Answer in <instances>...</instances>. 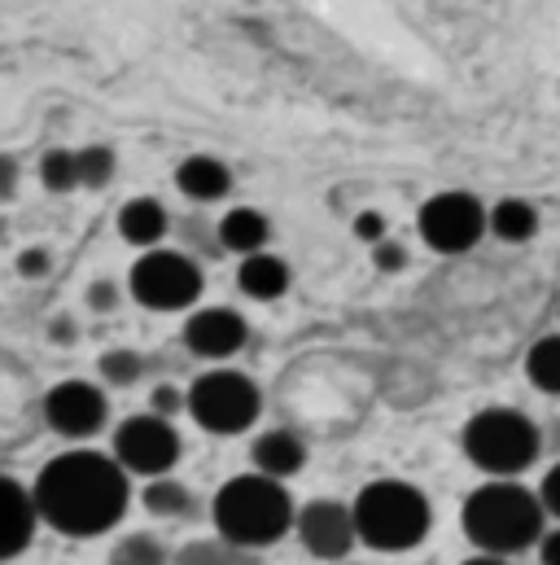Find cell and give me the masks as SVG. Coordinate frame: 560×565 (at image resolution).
<instances>
[{
  "mask_svg": "<svg viewBox=\"0 0 560 565\" xmlns=\"http://www.w3.org/2000/svg\"><path fill=\"white\" fill-rule=\"evenodd\" d=\"M486 228H491L499 242L521 246V242H530V237L539 233V211H535L526 198H504V202H495V206L486 211Z\"/></svg>",
  "mask_w": 560,
  "mask_h": 565,
  "instance_id": "obj_19",
  "label": "cell"
},
{
  "mask_svg": "<svg viewBox=\"0 0 560 565\" xmlns=\"http://www.w3.org/2000/svg\"><path fill=\"white\" fill-rule=\"evenodd\" d=\"M250 460H255V473L284 482L289 473H298V469L306 465V443H302L293 429H268V434L255 438Z\"/></svg>",
  "mask_w": 560,
  "mask_h": 565,
  "instance_id": "obj_14",
  "label": "cell"
},
{
  "mask_svg": "<svg viewBox=\"0 0 560 565\" xmlns=\"http://www.w3.org/2000/svg\"><path fill=\"white\" fill-rule=\"evenodd\" d=\"M373 264H377L381 273H403V268H408V250H403L399 242H377V246H373Z\"/></svg>",
  "mask_w": 560,
  "mask_h": 565,
  "instance_id": "obj_28",
  "label": "cell"
},
{
  "mask_svg": "<svg viewBox=\"0 0 560 565\" xmlns=\"http://www.w3.org/2000/svg\"><path fill=\"white\" fill-rule=\"evenodd\" d=\"M539 504H543V513L548 518H557L560 522V460L543 473V487H539Z\"/></svg>",
  "mask_w": 560,
  "mask_h": 565,
  "instance_id": "obj_30",
  "label": "cell"
},
{
  "mask_svg": "<svg viewBox=\"0 0 560 565\" xmlns=\"http://www.w3.org/2000/svg\"><path fill=\"white\" fill-rule=\"evenodd\" d=\"M543 451V434L517 408H482L464 425V456L491 478H517Z\"/></svg>",
  "mask_w": 560,
  "mask_h": 565,
  "instance_id": "obj_5",
  "label": "cell"
},
{
  "mask_svg": "<svg viewBox=\"0 0 560 565\" xmlns=\"http://www.w3.org/2000/svg\"><path fill=\"white\" fill-rule=\"evenodd\" d=\"M175 565H246V557H241V548H233L228 540L215 535V540H193V544H184Z\"/></svg>",
  "mask_w": 560,
  "mask_h": 565,
  "instance_id": "obj_23",
  "label": "cell"
},
{
  "mask_svg": "<svg viewBox=\"0 0 560 565\" xmlns=\"http://www.w3.org/2000/svg\"><path fill=\"white\" fill-rule=\"evenodd\" d=\"M110 565H166V553H162V544L153 540V535H128V540H119L115 548H110Z\"/></svg>",
  "mask_w": 560,
  "mask_h": 565,
  "instance_id": "obj_25",
  "label": "cell"
},
{
  "mask_svg": "<svg viewBox=\"0 0 560 565\" xmlns=\"http://www.w3.org/2000/svg\"><path fill=\"white\" fill-rule=\"evenodd\" d=\"M115 460L119 469L132 478V473H144V478H162L175 469L180 460V434L175 425L144 413V417H128V422L115 429Z\"/></svg>",
  "mask_w": 560,
  "mask_h": 565,
  "instance_id": "obj_9",
  "label": "cell"
},
{
  "mask_svg": "<svg viewBox=\"0 0 560 565\" xmlns=\"http://www.w3.org/2000/svg\"><path fill=\"white\" fill-rule=\"evenodd\" d=\"M140 504L153 513V518H189L193 513V495L180 478L162 473V478H149L144 491H140Z\"/></svg>",
  "mask_w": 560,
  "mask_h": 565,
  "instance_id": "obj_20",
  "label": "cell"
},
{
  "mask_svg": "<svg viewBox=\"0 0 560 565\" xmlns=\"http://www.w3.org/2000/svg\"><path fill=\"white\" fill-rule=\"evenodd\" d=\"M128 289L149 311H184L202 298V268L180 250H144L132 264Z\"/></svg>",
  "mask_w": 560,
  "mask_h": 565,
  "instance_id": "obj_7",
  "label": "cell"
},
{
  "mask_svg": "<svg viewBox=\"0 0 560 565\" xmlns=\"http://www.w3.org/2000/svg\"><path fill=\"white\" fill-rule=\"evenodd\" d=\"M13 184H18V162L0 153V198H13Z\"/></svg>",
  "mask_w": 560,
  "mask_h": 565,
  "instance_id": "obj_33",
  "label": "cell"
},
{
  "mask_svg": "<svg viewBox=\"0 0 560 565\" xmlns=\"http://www.w3.org/2000/svg\"><path fill=\"white\" fill-rule=\"evenodd\" d=\"M526 377H530L535 391L560 395V333L539 338V342L526 351Z\"/></svg>",
  "mask_w": 560,
  "mask_h": 565,
  "instance_id": "obj_21",
  "label": "cell"
},
{
  "mask_svg": "<svg viewBox=\"0 0 560 565\" xmlns=\"http://www.w3.org/2000/svg\"><path fill=\"white\" fill-rule=\"evenodd\" d=\"M166 224H171V215L153 198H132L119 206V237L140 250H158V242L166 237Z\"/></svg>",
  "mask_w": 560,
  "mask_h": 565,
  "instance_id": "obj_16",
  "label": "cell"
},
{
  "mask_svg": "<svg viewBox=\"0 0 560 565\" xmlns=\"http://www.w3.org/2000/svg\"><path fill=\"white\" fill-rule=\"evenodd\" d=\"M293 531H298L302 548L315 562H346V553L359 544L351 504H342V500H311V504H302L293 513Z\"/></svg>",
  "mask_w": 560,
  "mask_h": 565,
  "instance_id": "obj_10",
  "label": "cell"
},
{
  "mask_svg": "<svg viewBox=\"0 0 560 565\" xmlns=\"http://www.w3.org/2000/svg\"><path fill=\"white\" fill-rule=\"evenodd\" d=\"M250 342V324L233 307H197L184 320V347L202 360H228Z\"/></svg>",
  "mask_w": 560,
  "mask_h": 565,
  "instance_id": "obj_12",
  "label": "cell"
},
{
  "mask_svg": "<svg viewBox=\"0 0 560 565\" xmlns=\"http://www.w3.org/2000/svg\"><path fill=\"white\" fill-rule=\"evenodd\" d=\"M293 495L284 491V482L263 478V473H241L228 478L215 491L211 518L219 540H228L233 548H268L293 531Z\"/></svg>",
  "mask_w": 560,
  "mask_h": 565,
  "instance_id": "obj_3",
  "label": "cell"
},
{
  "mask_svg": "<svg viewBox=\"0 0 560 565\" xmlns=\"http://www.w3.org/2000/svg\"><path fill=\"white\" fill-rule=\"evenodd\" d=\"M180 408H184V395H180L175 386H158V391L149 395V413H153V417H162V422H171Z\"/></svg>",
  "mask_w": 560,
  "mask_h": 565,
  "instance_id": "obj_29",
  "label": "cell"
},
{
  "mask_svg": "<svg viewBox=\"0 0 560 565\" xmlns=\"http://www.w3.org/2000/svg\"><path fill=\"white\" fill-rule=\"evenodd\" d=\"M75 171H79V184H88V189L110 184V175H115V149L110 145L75 149Z\"/></svg>",
  "mask_w": 560,
  "mask_h": 565,
  "instance_id": "obj_24",
  "label": "cell"
},
{
  "mask_svg": "<svg viewBox=\"0 0 560 565\" xmlns=\"http://www.w3.org/2000/svg\"><path fill=\"white\" fill-rule=\"evenodd\" d=\"M49 273V255L44 250H22L18 255V277H44Z\"/></svg>",
  "mask_w": 560,
  "mask_h": 565,
  "instance_id": "obj_32",
  "label": "cell"
},
{
  "mask_svg": "<svg viewBox=\"0 0 560 565\" xmlns=\"http://www.w3.org/2000/svg\"><path fill=\"white\" fill-rule=\"evenodd\" d=\"M115 302H119V289L110 281H97L88 289V307H93V311H115Z\"/></svg>",
  "mask_w": 560,
  "mask_h": 565,
  "instance_id": "obj_31",
  "label": "cell"
},
{
  "mask_svg": "<svg viewBox=\"0 0 560 565\" xmlns=\"http://www.w3.org/2000/svg\"><path fill=\"white\" fill-rule=\"evenodd\" d=\"M417 228L429 250H438V255H464L486 233V206L473 193H464V189H446V193H433L420 206Z\"/></svg>",
  "mask_w": 560,
  "mask_h": 565,
  "instance_id": "obj_8",
  "label": "cell"
},
{
  "mask_svg": "<svg viewBox=\"0 0 560 565\" xmlns=\"http://www.w3.org/2000/svg\"><path fill=\"white\" fill-rule=\"evenodd\" d=\"M140 373H144V360H140L137 351H106L101 355V377L110 382V386H132L140 382Z\"/></svg>",
  "mask_w": 560,
  "mask_h": 565,
  "instance_id": "obj_26",
  "label": "cell"
},
{
  "mask_svg": "<svg viewBox=\"0 0 560 565\" xmlns=\"http://www.w3.org/2000/svg\"><path fill=\"white\" fill-rule=\"evenodd\" d=\"M128 500H132V482L119 469V460L88 447L53 456L31 487L35 518L75 540L115 531L128 513Z\"/></svg>",
  "mask_w": 560,
  "mask_h": 565,
  "instance_id": "obj_1",
  "label": "cell"
},
{
  "mask_svg": "<svg viewBox=\"0 0 560 565\" xmlns=\"http://www.w3.org/2000/svg\"><path fill=\"white\" fill-rule=\"evenodd\" d=\"M175 184L193 202H219L233 189V171L219 158H211V153H193V158H184L175 167Z\"/></svg>",
  "mask_w": 560,
  "mask_h": 565,
  "instance_id": "obj_15",
  "label": "cell"
},
{
  "mask_svg": "<svg viewBox=\"0 0 560 565\" xmlns=\"http://www.w3.org/2000/svg\"><path fill=\"white\" fill-rule=\"evenodd\" d=\"M40 184L49 193H71L79 189V171H75V149H49L40 158Z\"/></svg>",
  "mask_w": 560,
  "mask_h": 565,
  "instance_id": "obj_22",
  "label": "cell"
},
{
  "mask_svg": "<svg viewBox=\"0 0 560 565\" xmlns=\"http://www.w3.org/2000/svg\"><path fill=\"white\" fill-rule=\"evenodd\" d=\"M337 565H346V562H337Z\"/></svg>",
  "mask_w": 560,
  "mask_h": 565,
  "instance_id": "obj_36",
  "label": "cell"
},
{
  "mask_svg": "<svg viewBox=\"0 0 560 565\" xmlns=\"http://www.w3.org/2000/svg\"><path fill=\"white\" fill-rule=\"evenodd\" d=\"M543 504L530 487H521L517 478H491L477 491L464 495L460 509V526L469 535V544H477V553L491 557H517L530 544L543 540Z\"/></svg>",
  "mask_w": 560,
  "mask_h": 565,
  "instance_id": "obj_2",
  "label": "cell"
},
{
  "mask_svg": "<svg viewBox=\"0 0 560 565\" xmlns=\"http://www.w3.org/2000/svg\"><path fill=\"white\" fill-rule=\"evenodd\" d=\"M460 565H513L508 557H491V553H477V557H469V562H460Z\"/></svg>",
  "mask_w": 560,
  "mask_h": 565,
  "instance_id": "obj_35",
  "label": "cell"
},
{
  "mask_svg": "<svg viewBox=\"0 0 560 565\" xmlns=\"http://www.w3.org/2000/svg\"><path fill=\"white\" fill-rule=\"evenodd\" d=\"M539 562L560 565V526H557V531H548V535L539 540Z\"/></svg>",
  "mask_w": 560,
  "mask_h": 565,
  "instance_id": "obj_34",
  "label": "cell"
},
{
  "mask_svg": "<svg viewBox=\"0 0 560 565\" xmlns=\"http://www.w3.org/2000/svg\"><path fill=\"white\" fill-rule=\"evenodd\" d=\"M351 518H355L359 544H368L373 553H412L424 544V535L433 526V509H429L424 491L412 482H399V478L368 482L355 495Z\"/></svg>",
  "mask_w": 560,
  "mask_h": 565,
  "instance_id": "obj_4",
  "label": "cell"
},
{
  "mask_svg": "<svg viewBox=\"0 0 560 565\" xmlns=\"http://www.w3.org/2000/svg\"><path fill=\"white\" fill-rule=\"evenodd\" d=\"M189 417L211 434H241L259 422V386L237 369H211L202 373L184 395Z\"/></svg>",
  "mask_w": 560,
  "mask_h": 565,
  "instance_id": "obj_6",
  "label": "cell"
},
{
  "mask_svg": "<svg viewBox=\"0 0 560 565\" xmlns=\"http://www.w3.org/2000/svg\"><path fill=\"white\" fill-rule=\"evenodd\" d=\"M35 526L40 518H35L31 491L0 473V562H13L18 553H26L35 540Z\"/></svg>",
  "mask_w": 560,
  "mask_h": 565,
  "instance_id": "obj_13",
  "label": "cell"
},
{
  "mask_svg": "<svg viewBox=\"0 0 560 565\" xmlns=\"http://www.w3.org/2000/svg\"><path fill=\"white\" fill-rule=\"evenodd\" d=\"M355 237L368 242V246L386 242V215H381V211H359V215H355Z\"/></svg>",
  "mask_w": 560,
  "mask_h": 565,
  "instance_id": "obj_27",
  "label": "cell"
},
{
  "mask_svg": "<svg viewBox=\"0 0 560 565\" xmlns=\"http://www.w3.org/2000/svg\"><path fill=\"white\" fill-rule=\"evenodd\" d=\"M237 285H241L250 298H259V302H277L280 294L289 289V268H284V259L259 250V255H246V259H241Z\"/></svg>",
  "mask_w": 560,
  "mask_h": 565,
  "instance_id": "obj_18",
  "label": "cell"
},
{
  "mask_svg": "<svg viewBox=\"0 0 560 565\" xmlns=\"http://www.w3.org/2000/svg\"><path fill=\"white\" fill-rule=\"evenodd\" d=\"M268 237H272V224L255 206H233L219 220V246L233 250V255H259L268 246Z\"/></svg>",
  "mask_w": 560,
  "mask_h": 565,
  "instance_id": "obj_17",
  "label": "cell"
},
{
  "mask_svg": "<svg viewBox=\"0 0 560 565\" xmlns=\"http://www.w3.org/2000/svg\"><path fill=\"white\" fill-rule=\"evenodd\" d=\"M44 422H49V429H57L66 438H88V434H97L101 425L110 422V399L93 382H79V377L57 382L44 395Z\"/></svg>",
  "mask_w": 560,
  "mask_h": 565,
  "instance_id": "obj_11",
  "label": "cell"
}]
</instances>
